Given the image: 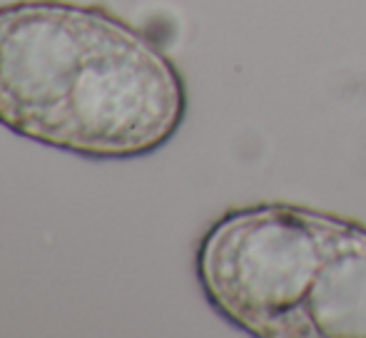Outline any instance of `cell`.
Listing matches in <instances>:
<instances>
[{"label":"cell","instance_id":"2","mask_svg":"<svg viewBox=\"0 0 366 338\" xmlns=\"http://www.w3.org/2000/svg\"><path fill=\"white\" fill-rule=\"evenodd\" d=\"M342 217L302 204L229 209L197 247L207 304L257 338H297L302 306L327 259Z\"/></svg>","mask_w":366,"mask_h":338},{"label":"cell","instance_id":"3","mask_svg":"<svg viewBox=\"0 0 366 338\" xmlns=\"http://www.w3.org/2000/svg\"><path fill=\"white\" fill-rule=\"evenodd\" d=\"M297 338H366V227L342 217L302 306Z\"/></svg>","mask_w":366,"mask_h":338},{"label":"cell","instance_id":"1","mask_svg":"<svg viewBox=\"0 0 366 338\" xmlns=\"http://www.w3.org/2000/svg\"><path fill=\"white\" fill-rule=\"evenodd\" d=\"M187 115L167 53L102 5H0V127L85 160H137Z\"/></svg>","mask_w":366,"mask_h":338}]
</instances>
